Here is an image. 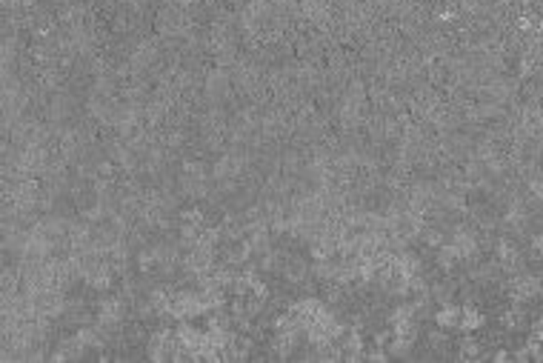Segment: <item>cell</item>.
I'll list each match as a JSON object with an SVG mask.
<instances>
[{"instance_id": "6da1fadb", "label": "cell", "mask_w": 543, "mask_h": 363, "mask_svg": "<svg viewBox=\"0 0 543 363\" xmlns=\"http://www.w3.org/2000/svg\"><path fill=\"white\" fill-rule=\"evenodd\" d=\"M512 292H515V301L524 303V301H535L537 295H543V280L532 272H521L515 275L512 280Z\"/></svg>"}, {"instance_id": "7a4b0ae2", "label": "cell", "mask_w": 543, "mask_h": 363, "mask_svg": "<svg viewBox=\"0 0 543 363\" xmlns=\"http://www.w3.org/2000/svg\"><path fill=\"white\" fill-rule=\"evenodd\" d=\"M460 314H463V306H458V303H440V309L435 312V326L443 329V332L460 329Z\"/></svg>"}, {"instance_id": "3957f363", "label": "cell", "mask_w": 543, "mask_h": 363, "mask_svg": "<svg viewBox=\"0 0 543 363\" xmlns=\"http://www.w3.org/2000/svg\"><path fill=\"white\" fill-rule=\"evenodd\" d=\"M452 246L458 249L460 260H472L478 255V237H475V232H469V229H455L452 232Z\"/></svg>"}, {"instance_id": "277c9868", "label": "cell", "mask_w": 543, "mask_h": 363, "mask_svg": "<svg viewBox=\"0 0 543 363\" xmlns=\"http://www.w3.org/2000/svg\"><path fill=\"white\" fill-rule=\"evenodd\" d=\"M486 326V314L478 309V306H463V314H460V329L463 332H478Z\"/></svg>"}, {"instance_id": "5b68a950", "label": "cell", "mask_w": 543, "mask_h": 363, "mask_svg": "<svg viewBox=\"0 0 543 363\" xmlns=\"http://www.w3.org/2000/svg\"><path fill=\"white\" fill-rule=\"evenodd\" d=\"M494 255H498V263L503 266V269H517V263H521V252H517L509 240H498Z\"/></svg>"}, {"instance_id": "8992f818", "label": "cell", "mask_w": 543, "mask_h": 363, "mask_svg": "<svg viewBox=\"0 0 543 363\" xmlns=\"http://www.w3.org/2000/svg\"><path fill=\"white\" fill-rule=\"evenodd\" d=\"M460 260V255H458V249L452 246V240L449 244H440L438 246V266L440 269H446V272H452V266Z\"/></svg>"}, {"instance_id": "52a82bcc", "label": "cell", "mask_w": 543, "mask_h": 363, "mask_svg": "<svg viewBox=\"0 0 543 363\" xmlns=\"http://www.w3.org/2000/svg\"><path fill=\"white\" fill-rule=\"evenodd\" d=\"M460 355H463V357H481V344H478L469 332H466V337L460 341Z\"/></svg>"}, {"instance_id": "ba28073f", "label": "cell", "mask_w": 543, "mask_h": 363, "mask_svg": "<svg viewBox=\"0 0 543 363\" xmlns=\"http://www.w3.org/2000/svg\"><path fill=\"white\" fill-rule=\"evenodd\" d=\"M423 240H426L429 246H440L443 244V235L438 229H426V232H423Z\"/></svg>"}, {"instance_id": "9c48e42d", "label": "cell", "mask_w": 543, "mask_h": 363, "mask_svg": "<svg viewBox=\"0 0 543 363\" xmlns=\"http://www.w3.org/2000/svg\"><path fill=\"white\" fill-rule=\"evenodd\" d=\"M532 357V349H529V344L524 346V349H515L512 352V360H529Z\"/></svg>"}, {"instance_id": "30bf717a", "label": "cell", "mask_w": 543, "mask_h": 363, "mask_svg": "<svg viewBox=\"0 0 543 363\" xmlns=\"http://www.w3.org/2000/svg\"><path fill=\"white\" fill-rule=\"evenodd\" d=\"M532 249H535V255H537V258L543 260V232L532 237Z\"/></svg>"}, {"instance_id": "8fae6325", "label": "cell", "mask_w": 543, "mask_h": 363, "mask_svg": "<svg viewBox=\"0 0 543 363\" xmlns=\"http://www.w3.org/2000/svg\"><path fill=\"white\" fill-rule=\"evenodd\" d=\"M532 192L537 201H543V180H532Z\"/></svg>"}, {"instance_id": "7c38bea8", "label": "cell", "mask_w": 543, "mask_h": 363, "mask_svg": "<svg viewBox=\"0 0 543 363\" xmlns=\"http://www.w3.org/2000/svg\"><path fill=\"white\" fill-rule=\"evenodd\" d=\"M494 360H512V352H506V349H498V352H494Z\"/></svg>"}, {"instance_id": "4fadbf2b", "label": "cell", "mask_w": 543, "mask_h": 363, "mask_svg": "<svg viewBox=\"0 0 543 363\" xmlns=\"http://www.w3.org/2000/svg\"><path fill=\"white\" fill-rule=\"evenodd\" d=\"M517 3H521V6H529V3H535V0H517Z\"/></svg>"}]
</instances>
